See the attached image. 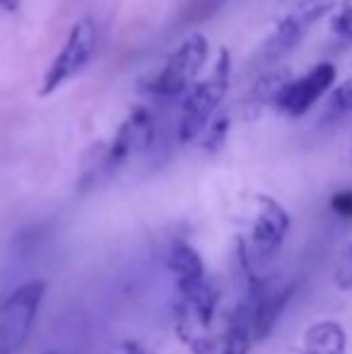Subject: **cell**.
Masks as SVG:
<instances>
[{
    "label": "cell",
    "instance_id": "17",
    "mask_svg": "<svg viewBox=\"0 0 352 354\" xmlns=\"http://www.w3.org/2000/svg\"><path fill=\"white\" fill-rule=\"evenodd\" d=\"M0 8H3L5 12H17V10H19V0H0Z\"/></svg>",
    "mask_w": 352,
    "mask_h": 354
},
{
    "label": "cell",
    "instance_id": "1",
    "mask_svg": "<svg viewBox=\"0 0 352 354\" xmlns=\"http://www.w3.org/2000/svg\"><path fill=\"white\" fill-rule=\"evenodd\" d=\"M232 77V56L227 48H220L212 73L207 75L203 82L191 87L181 104V121H178V140L191 142L207 128L210 118L215 116L217 106L225 99L227 89H230Z\"/></svg>",
    "mask_w": 352,
    "mask_h": 354
},
{
    "label": "cell",
    "instance_id": "10",
    "mask_svg": "<svg viewBox=\"0 0 352 354\" xmlns=\"http://www.w3.org/2000/svg\"><path fill=\"white\" fill-rule=\"evenodd\" d=\"M333 5H335V0H299L290 12L309 29L311 24L319 22L324 15H328L331 10H333Z\"/></svg>",
    "mask_w": 352,
    "mask_h": 354
},
{
    "label": "cell",
    "instance_id": "16",
    "mask_svg": "<svg viewBox=\"0 0 352 354\" xmlns=\"http://www.w3.org/2000/svg\"><path fill=\"white\" fill-rule=\"evenodd\" d=\"M331 207H333V212L340 214L343 219H352V191L335 193L333 201H331Z\"/></svg>",
    "mask_w": 352,
    "mask_h": 354
},
{
    "label": "cell",
    "instance_id": "2",
    "mask_svg": "<svg viewBox=\"0 0 352 354\" xmlns=\"http://www.w3.org/2000/svg\"><path fill=\"white\" fill-rule=\"evenodd\" d=\"M46 284L32 280L19 284L0 304V354H17L37 321Z\"/></svg>",
    "mask_w": 352,
    "mask_h": 354
},
{
    "label": "cell",
    "instance_id": "11",
    "mask_svg": "<svg viewBox=\"0 0 352 354\" xmlns=\"http://www.w3.org/2000/svg\"><path fill=\"white\" fill-rule=\"evenodd\" d=\"M326 111H328V116H345V113L352 111V77L331 92Z\"/></svg>",
    "mask_w": 352,
    "mask_h": 354
},
{
    "label": "cell",
    "instance_id": "8",
    "mask_svg": "<svg viewBox=\"0 0 352 354\" xmlns=\"http://www.w3.org/2000/svg\"><path fill=\"white\" fill-rule=\"evenodd\" d=\"M304 32H306L304 24H302L292 12H287L285 17L277 22L275 32H272L270 37H268V41L263 44V51H261L263 53V61L272 63V61H277V58L285 56V53H290L292 48L302 41Z\"/></svg>",
    "mask_w": 352,
    "mask_h": 354
},
{
    "label": "cell",
    "instance_id": "5",
    "mask_svg": "<svg viewBox=\"0 0 352 354\" xmlns=\"http://www.w3.org/2000/svg\"><path fill=\"white\" fill-rule=\"evenodd\" d=\"M287 229H290V217H287L285 207L272 198H261L259 217H256L254 232H251L249 256H244L246 272L256 275V263H266L275 256V251L285 241Z\"/></svg>",
    "mask_w": 352,
    "mask_h": 354
},
{
    "label": "cell",
    "instance_id": "6",
    "mask_svg": "<svg viewBox=\"0 0 352 354\" xmlns=\"http://www.w3.org/2000/svg\"><path fill=\"white\" fill-rule=\"evenodd\" d=\"M335 66L333 63H319L316 68H311L304 77L292 80L285 89L277 97L275 106L280 109L282 113L292 118H299L333 87L335 82Z\"/></svg>",
    "mask_w": 352,
    "mask_h": 354
},
{
    "label": "cell",
    "instance_id": "4",
    "mask_svg": "<svg viewBox=\"0 0 352 354\" xmlns=\"http://www.w3.org/2000/svg\"><path fill=\"white\" fill-rule=\"evenodd\" d=\"M94 48H97V29H94L92 19L82 17L80 22L73 24L66 44L56 53V58L46 68V73H44V82H41L44 97L53 94L61 84H66L77 73H82V68L92 61Z\"/></svg>",
    "mask_w": 352,
    "mask_h": 354
},
{
    "label": "cell",
    "instance_id": "15",
    "mask_svg": "<svg viewBox=\"0 0 352 354\" xmlns=\"http://www.w3.org/2000/svg\"><path fill=\"white\" fill-rule=\"evenodd\" d=\"M222 3H225V0H191L186 19H191V22H198V19L210 17V15L215 12V10L220 8Z\"/></svg>",
    "mask_w": 352,
    "mask_h": 354
},
{
    "label": "cell",
    "instance_id": "18",
    "mask_svg": "<svg viewBox=\"0 0 352 354\" xmlns=\"http://www.w3.org/2000/svg\"><path fill=\"white\" fill-rule=\"evenodd\" d=\"M123 354H145V352H142L140 347H136V345H128V347H126V352H123Z\"/></svg>",
    "mask_w": 352,
    "mask_h": 354
},
{
    "label": "cell",
    "instance_id": "12",
    "mask_svg": "<svg viewBox=\"0 0 352 354\" xmlns=\"http://www.w3.org/2000/svg\"><path fill=\"white\" fill-rule=\"evenodd\" d=\"M331 32L335 34L343 46H350L352 44V3H345L343 8L338 10V15H333L331 19Z\"/></svg>",
    "mask_w": 352,
    "mask_h": 354
},
{
    "label": "cell",
    "instance_id": "7",
    "mask_svg": "<svg viewBox=\"0 0 352 354\" xmlns=\"http://www.w3.org/2000/svg\"><path fill=\"white\" fill-rule=\"evenodd\" d=\"M152 118L147 113V109L138 106L131 111V116L121 123L118 133L113 136L109 149L104 152L102 162H99V169L104 171H113L116 167H121L138 147H147L152 142Z\"/></svg>",
    "mask_w": 352,
    "mask_h": 354
},
{
    "label": "cell",
    "instance_id": "13",
    "mask_svg": "<svg viewBox=\"0 0 352 354\" xmlns=\"http://www.w3.org/2000/svg\"><path fill=\"white\" fill-rule=\"evenodd\" d=\"M205 131H207L205 133V149L215 152V149H220L227 140V133H230V116H225V113H222V116H215Z\"/></svg>",
    "mask_w": 352,
    "mask_h": 354
},
{
    "label": "cell",
    "instance_id": "9",
    "mask_svg": "<svg viewBox=\"0 0 352 354\" xmlns=\"http://www.w3.org/2000/svg\"><path fill=\"white\" fill-rule=\"evenodd\" d=\"M290 71H272V73H266L263 77L259 80V82L254 84V89H251V102L254 104H268L277 102V97H280L282 89L290 84Z\"/></svg>",
    "mask_w": 352,
    "mask_h": 354
},
{
    "label": "cell",
    "instance_id": "3",
    "mask_svg": "<svg viewBox=\"0 0 352 354\" xmlns=\"http://www.w3.org/2000/svg\"><path fill=\"white\" fill-rule=\"evenodd\" d=\"M207 53V39L203 34H191L181 46L167 58L162 71L150 80V89L157 97H178L183 92H191V84L201 68L205 66Z\"/></svg>",
    "mask_w": 352,
    "mask_h": 354
},
{
    "label": "cell",
    "instance_id": "14",
    "mask_svg": "<svg viewBox=\"0 0 352 354\" xmlns=\"http://www.w3.org/2000/svg\"><path fill=\"white\" fill-rule=\"evenodd\" d=\"M335 287L343 289V292H350L352 289V243L340 251L338 261H335Z\"/></svg>",
    "mask_w": 352,
    "mask_h": 354
}]
</instances>
